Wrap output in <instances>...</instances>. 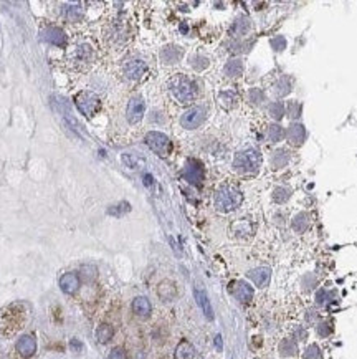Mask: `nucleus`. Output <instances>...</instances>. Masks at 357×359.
Returning <instances> with one entry per match:
<instances>
[{
    "label": "nucleus",
    "instance_id": "f257e3e1",
    "mask_svg": "<svg viewBox=\"0 0 357 359\" xmlns=\"http://www.w3.org/2000/svg\"><path fill=\"white\" fill-rule=\"evenodd\" d=\"M241 192L233 185H223L215 194V207L220 212H230L241 204Z\"/></svg>",
    "mask_w": 357,
    "mask_h": 359
},
{
    "label": "nucleus",
    "instance_id": "f03ea898",
    "mask_svg": "<svg viewBox=\"0 0 357 359\" xmlns=\"http://www.w3.org/2000/svg\"><path fill=\"white\" fill-rule=\"evenodd\" d=\"M261 164V156L260 152L255 149H246L238 152L233 159V167H235L237 172L240 174H251V172H256L260 169Z\"/></svg>",
    "mask_w": 357,
    "mask_h": 359
},
{
    "label": "nucleus",
    "instance_id": "7ed1b4c3",
    "mask_svg": "<svg viewBox=\"0 0 357 359\" xmlns=\"http://www.w3.org/2000/svg\"><path fill=\"white\" fill-rule=\"evenodd\" d=\"M171 93L180 105H187V103L193 101L195 98V88L190 80L185 76H176L171 81Z\"/></svg>",
    "mask_w": 357,
    "mask_h": 359
},
{
    "label": "nucleus",
    "instance_id": "20e7f679",
    "mask_svg": "<svg viewBox=\"0 0 357 359\" xmlns=\"http://www.w3.org/2000/svg\"><path fill=\"white\" fill-rule=\"evenodd\" d=\"M74 103H76L78 110L83 113L86 118H93L101 108V101H99L98 95L91 91H81L74 96Z\"/></svg>",
    "mask_w": 357,
    "mask_h": 359
},
{
    "label": "nucleus",
    "instance_id": "39448f33",
    "mask_svg": "<svg viewBox=\"0 0 357 359\" xmlns=\"http://www.w3.org/2000/svg\"><path fill=\"white\" fill-rule=\"evenodd\" d=\"M146 144L151 147V149L156 152L157 156H161V157H167L169 154H171V151H172L171 139H169L166 134L159 132V131L147 132V134H146Z\"/></svg>",
    "mask_w": 357,
    "mask_h": 359
},
{
    "label": "nucleus",
    "instance_id": "423d86ee",
    "mask_svg": "<svg viewBox=\"0 0 357 359\" xmlns=\"http://www.w3.org/2000/svg\"><path fill=\"white\" fill-rule=\"evenodd\" d=\"M203 120H205V110L200 106H193V108H188L182 115L180 124L182 127H185V129H195V127L202 124Z\"/></svg>",
    "mask_w": 357,
    "mask_h": 359
},
{
    "label": "nucleus",
    "instance_id": "0eeeda50",
    "mask_svg": "<svg viewBox=\"0 0 357 359\" xmlns=\"http://www.w3.org/2000/svg\"><path fill=\"white\" fill-rule=\"evenodd\" d=\"M144 113H146V103H144L142 98L141 96L131 98L126 111L127 121L131 122V124H136V122H139L144 118Z\"/></svg>",
    "mask_w": 357,
    "mask_h": 359
},
{
    "label": "nucleus",
    "instance_id": "6e6552de",
    "mask_svg": "<svg viewBox=\"0 0 357 359\" xmlns=\"http://www.w3.org/2000/svg\"><path fill=\"white\" fill-rule=\"evenodd\" d=\"M183 177L193 185H200L203 180V169L202 164L198 161L188 159L185 164V169H183Z\"/></svg>",
    "mask_w": 357,
    "mask_h": 359
},
{
    "label": "nucleus",
    "instance_id": "1a4fd4ad",
    "mask_svg": "<svg viewBox=\"0 0 357 359\" xmlns=\"http://www.w3.org/2000/svg\"><path fill=\"white\" fill-rule=\"evenodd\" d=\"M15 348H17V353L22 358H32L37 353V339L32 334H23V336L18 338Z\"/></svg>",
    "mask_w": 357,
    "mask_h": 359
},
{
    "label": "nucleus",
    "instance_id": "9d476101",
    "mask_svg": "<svg viewBox=\"0 0 357 359\" xmlns=\"http://www.w3.org/2000/svg\"><path fill=\"white\" fill-rule=\"evenodd\" d=\"M3 319L7 321L5 324V333H13L20 324L23 321V313L20 311L18 306H12L8 308V311L3 314Z\"/></svg>",
    "mask_w": 357,
    "mask_h": 359
},
{
    "label": "nucleus",
    "instance_id": "9b49d317",
    "mask_svg": "<svg viewBox=\"0 0 357 359\" xmlns=\"http://www.w3.org/2000/svg\"><path fill=\"white\" fill-rule=\"evenodd\" d=\"M232 295L240 303H250L253 298V288L246 282H233L232 283Z\"/></svg>",
    "mask_w": 357,
    "mask_h": 359
},
{
    "label": "nucleus",
    "instance_id": "f8f14e48",
    "mask_svg": "<svg viewBox=\"0 0 357 359\" xmlns=\"http://www.w3.org/2000/svg\"><path fill=\"white\" fill-rule=\"evenodd\" d=\"M43 40H47L48 43L57 45V47H64V45H66V35H64V32L61 30V28H58V27L47 28V30L43 32Z\"/></svg>",
    "mask_w": 357,
    "mask_h": 359
},
{
    "label": "nucleus",
    "instance_id": "ddd939ff",
    "mask_svg": "<svg viewBox=\"0 0 357 359\" xmlns=\"http://www.w3.org/2000/svg\"><path fill=\"white\" fill-rule=\"evenodd\" d=\"M193 297H195V301H197L198 306H200L202 313L205 314V318L207 319H213V309H212L210 299H208L205 290L195 288V290H193Z\"/></svg>",
    "mask_w": 357,
    "mask_h": 359
},
{
    "label": "nucleus",
    "instance_id": "4468645a",
    "mask_svg": "<svg viewBox=\"0 0 357 359\" xmlns=\"http://www.w3.org/2000/svg\"><path fill=\"white\" fill-rule=\"evenodd\" d=\"M146 73V63L142 60H131L124 66V75L129 80H139Z\"/></svg>",
    "mask_w": 357,
    "mask_h": 359
},
{
    "label": "nucleus",
    "instance_id": "2eb2a0df",
    "mask_svg": "<svg viewBox=\"0 0 357 359\" xmlns=\"http://www.w3.org/2000/svg\"><path fill=\"white\" fill-rule=\"evenodd\" d=\"M270 277H271V270L266 268V267L255 268L248 273V278H250L258 288H265L268 285V282H270Z\"/></svg>",
    "mask_w": 357,
    "mask_h": 359
},
{
    "label": "nucleus",
    "instance_id": "dca6fc26",
    "mask_svg": "<svg viewBox=\"0 0 357 359\" xmlns=\"http://www.w3.org/2000/svg\"><path fill=\"white\" fill-rule=\"evenodd\" d=\"M60 288L66 295H73L78 292L79 288V277L76 273H64L60 278Z\"/></svg>",
    "mask_w": 357,
    "mask_h": 359
},
{
    "label": "nucleus",
    "instance_id": "f3484780",
    "mask_svg": "<svg viewBox=\"0 0 357 359\" xmlns=\"http://www.w3.org/2000/svg\"><path fill=\"white\" fill-rule=\"evenodd\" d=\"M132 311L136 316L139 318H149V314L152 311V306H151V301L146 298V297H137L134 298L132 301Z\"/></svg>",
    "mask_w": 357,
    "mask_h": 359
},
{
    "label": "nucleus",
    "instance_id": "a211bd4d",
    "mask_svg": "<svg viewBox=\"0 0 357 359\" xmlns=\"http://www.w3.org/2000/svg\"><path fill=\"white\" fill-rule=\"evenodd\" d=\"M157 295H159V298H161L162 301H172V299L176 298V295H177L176 285L166 280V282H162L157 287Z\"/></svg>",
    "mask_w": 357,
    "mask_h": 359
},
{
    "label": "nucleus",
    "instance_id": "6ab92c4d",
    "mask_svg": "<svg viewBox=\"0 0 357 359\" xmlns=\"http://www.w3.org/2000/svg\"><path fill=\"white\" fill-rule=\"evenodd\" d=\"M288 139H290L291 144L301 146L302 141L306 139V129H304V126H301V124H291V126H290V131H288Z\"/></svg>",
    "mask_w": 357,
    "mask_h": 359
},
{
    "label": "nucleus",
    "instance_id": "aec40b11",
    "mask_svg": "<svg viewBox=\"0 0 357 359\" xmlns=\"http://www.w3.org/2000/svg\"><path fill=\"white\" fill-rule=\"evenodd\" d=\"M174 358L176 359H193L195 358V349L190 343L187 341H182L177 344L176 348V353H174Z\"/></svg>",
    "mask_w": 357,
    "mask_h": 359
},
{
    "label": "nucleus",
    "instance_id": "412c9836",
    "mask_svg": "<svg viewBox=\"0 0 357 359\" xmlns=\"http://www.w3.org/2000/svg\"><path fill=\"white\" fill-rule=\"evenodd\" d=\"M161 58L164 63H177L182 58V50L178 47H166L161 52Z\"/></svg>",
    "mask_w": 357,
    "mask_h": 359
},
{
    "label": "nucleus",
    "instance_id": "4be33fe9",
    "mask_svg": "<svg viewBox=\"0 0 357 359\" xmlns=\"http://www.w3.org/2000/svg\"><path fill=\"white\" fill-rule=\"evenodd\" d=\"M121 159L124 162V166L129 167V169H141V167L146 166V161H144L142 157H139L137 154H129V152H126V154L121 156Z\"/></svg>",
    "mask_w": 357,
    "mask_h": 359
},
{
    "label": "nucleus",
    "instance_id": "5701e85b",
    "mask_svg": "<svg viewBox=\"0 0 357 359\" xmlns=\"http://www.w3.org/2000/svg\"><path fill=\"white\" fill-rule=\"evenodd\" d=\"M114 336V329L111 324H108V323H103V324H99L98 329H96V338H98V341L99 343H108V341H111Z\"/></svg>",
    "mask_w": 357,
    "mask_h": 359
},
{
    "label": "nucleus",
    "instance_id": "b1692460",
    "mask_svg": "<svg viewBox=\"0 0 357 359\" xmlns=\"http://www.w3.org/2000/svg\"><path fill=\"white\" fill-rule=\"evenodd\" d=\"M225 75L227 76H238V75H241V71H243V63L241 60H230L227 63V66H225Z\"/></svg>",
    "mask_w": 357,
    "mask_h": 359
},
{
    "label": "nucleus",
    "instance_id": "393cba45",
    "mask_svg": "<svg viewBox=\"0 0 357 359\" xmlns=\"http://www.w3.org/2000/svg\"><path fill=\"white\" fill-rule=\"evenodd\" d=\"M131 212V204L129 202H119L116 205H113V207L108 209V214L109 215H116V217H121V215Z\"/></svg>",
    "mask_w": 357,
    "mask_h": 359
},
{
    "label": "nucleus",
    "instance_id": "a878e982",
    "mask_svg": "<svg viewBox=\"0 0 357 359\" xmlns=\"http://www.w3.org/2000/svg\"><path fill=\"white\" fill-rule=\"evenodd\" d=\"M291 91V81L290 78H281L275 85V93L278 96H286Z\"/></svg>",
    "mask_w": 357,
    "mask_h": 359
},
{
    "label": "nucleus",
    "instance_id": "bb28decb",
    "mask_svg": "<svg viewBox=\"0 0 357 359\" xmlns=\"http://www.w3.org/2000/svg\"><path fill=\"white\" fill-rule=\"evenodd\" d=\"M307 215L306 214H298L295 220H293V229L296 230L298 234H301V232H304V230L307 229Z\"/></svg>",
    "mask_w": 357,
    "mask_h": 359
},
{
    "label": "nucleus",
    "instance_id": "cd10ccee",
    "mask_svg": "<svg viewBox=\"0 0 357 359\" xmlns=\"http://www.w3.org/2000/svg\"><path fill=\"white\" fill-rule=\"evenodd\" d=\"M288 161H290V156H288V152L285 149L275 151V154H273V166L275 167H285L288 164Z\"/></svg>",
    "mask_w": 357,
    "mask_h": 359
},
{
    "label": "nucleus",
    "instance_id": "c85d7f7f",
    "mask_svg": "<svg viewBox=\"0 0 357 359\" xmlns=\"http://www.w3.org/2000/svg\"><path fill=\"white\" fill-rule=\"evenodd\" d=\"M280 353H281L285 358L295 356V354H296V344L293 343L291 339H285V341L280 344Z\"/></svg>",
    "mask_w": 357,
    "mask_h": 359
},
{
    "label": "nucleus",
    "instance_id": "c756f323",
    "mask_svg": "<svg viewBox=\"0 0 357 359\" xmlns=\"http://www.w3.org/2000/svg\"><path fill=\"white\" fill-rule=\"evenodd\" d=\"M283 134H285V132H283V127L280 124H271L270 127H268V137H270L271 142L281 141Z\"/></svg>",
    "mask_w": 357,
    "mask_h": 359
},
{
    "label": "nucleus",
    "instance_id": "7c9ffc66",
    "mask_svg": "<svg viewBox=\"0 0 357 359\" xmlns=\"http://www.w3.org/2000/svg\"><path fill=\"white\" fill-rule=\"evenodd\" d=\"M64 8H66V10H64V13H66V17H68L71 22H76V20H79V18L83 17V10H81V8H79L78 5H66Z\"/></svg>",
    "mask_w": 357,
    "mask_h": 359
},
{
    "label": "nucleus",
    "instance_id": "2f4dec72",
    "mask_svg": "<svg viewBox=\"0 0 357 359\" xmlns=\"http://www.w3.org/2000/svg\"><path fill=\"white\" fill-rule=\"evenodd\" d=\"M270 115L275 118V120H281L283 115H285V106L280 101H275L270 105Z\"/></svg>",
    "mask_w": 357,
    "mask_h": 359
},
{
    "label": "nucleus",
    "instance_id": "473e14b6",
    "mask_svg": "<svg viewBox=\"0 0 357 359\" xmlns=\"http://www.w3.org/2000/svg\"><path fill=\"white\" fill-rule=\"evenodd\" d=\"M288 199H290V190H288V189L278 187V189L275 190V200H276V202L285 204Z\"/></svg>",
    "mask_w": 357,
    "mask_h": 359
},
{
    "label": "nucleus",
    "instance_id": "72a5a7b5",
    "mask_svg": "<svg viewBox=\"0 0 357 359\" xmlns=\"http://www.w3.org/2000/svg\"><path fill=\"white\" fill-rule=\"evenodd\" d=\"M108 359H127V354L122 348H114L111 349V353H109Z\"/></svg>",
    "mask_w": 357,
    "mask_h": 359
},
{
    "label": "nucleus",
    "instance_id": "f704fd0d",
    "mask_svg": "<svg viewBox=\"0 0 357 359\" xmlns=\"http://www.w3.org/2000/svg\"><path fill=\"white\" fill-rule=\"evenodd\" d=\"M317 358H319V349H317V346H314V344L307 346L304 351V359H317Z\"/></svg>",
    "mask_w": 357,
    "mask_h": 359
},
{
    "label": "nucleus",
    "instance_id": "c9c22d12",
    "mask_svg": "<svg viewBox=\"0 0 357 359\" xmlns=\"http://www.w3.org/2000/svg\"><path fill=\"white\" fill-rule=\"evenodd\" d=\"M293 105H295V110H293V108H290V110H291V116L298 118V116L301 115V106L298 105V103H293Z\"/></svg>",
    "mask_w": 357,
    "mask_h": 359
},
{
    "label": "nucleus",
    "instance_id": "e433bc0d",
    "mask_svg": "<svg viewBox=\"0 0 357 359\" xmlns=\"http://www.w3.org/2000/svg\"><path fill=\"white\" fill-rule=\"evenodd\" d=\"M273 45H275L276 48H275V50H283V48H285V45H286V42L285 40H283L281 43H280V40H278V38H276V40L275 42H273Z\"/></svg>",
    "mask_w": 357,
    "mask_h": 359
},
{
    "label": "nucleus",
    "instance_id": "4c0bfd02",
    "mask_svg": "<svg viewBox=\"0 0 357 359\" xmlns=\"http://www.w3.org/2000/svg\"><path fill=\"white\" fill-rule=\"evenodd\" d=\"M144 184H146V187H151L152 185V176H149V174L144 176Z\"/></svg>",
    "mask_w": 357,
    "mask_h": 359
},
{
    "label": "nucleus",
    "instance_id": "58836bf2",
    "mask_svg": "<svg viewBox=\"0 0 357 359\" xmlns=\"http://www.w3.org/2000/svg\"><path fill=\"white\" fill-rule=\"evenodd\" d=\"M317 333H319L321 336H326L327 334V324H321V328H317Z\"/></svg>",
    "mask_w": 357,
    "mask_h": 359
},
{
    "label": "nucleus",
    "instance_id": "ea45409f",
    "mask_svg": "<svg viewBox=\"0 0 357 359\" xmlns=\"http://www.w3.org/2000/svg\"><path fill=\"white\" fill-rule=\"evenodd\" d=\"M215 344H217V349H222V336L220 334L215 338Z\"/></svg>",
    "mask_w": 357,
    "mask_h": 359
}]
</instances>
